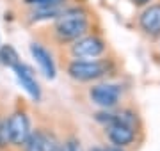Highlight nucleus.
Segmentation results:
<instances>
[{"label": "nucleus", "instance_id": "f257e3e1", "mask_svg": "<svg viewBox=\"0 0 160 151\" xmlns=\"http://www.w3.org/2000/svg\"><path fill=\"white\" fill-rule=\"evenodd\" d=\"M53 30L61 41H71L73 43L75 39L87 34L89 20H87L86 12L80 11V9H64L62 14L57 18Z\"/></svg>", "mask_w": 160, "mask_h": 151}, {"label": "nucleus", "instance_id": "f03ea898", "mask_svg": "<svg viewBox=\"0 0 160 151\" xmlns=\"http://www.w3.org/2000/svg\"><path fill=\"white\" fill-rule=\"evenodd\" d=\"M109 66L100 59H75L68 66V75L77 82H91L107 75Z\"/></svg>", "mask_w": 160, "mask_h": 151}, {"label": "nucleus", "instance_id": "7ed1b4c3", "mask_svg": "<svg viewBox=\"0 0 160 151\" xmlns=\"http://www.w3.org/2000/svg\"><path fill=\"white\" fill-rule=\"evenodd\" d=\"M121 94H123V89L121 85L118 84H96V85H92L89 89V98L91 101L96 107L103 109V110H109L112 107L119 103V98Z\"/></svg>", "mask_w": 160, "mask_h": 151}, {"label": "nucleus", "instance_id": "20e7f679", "mask_svg": "<svg viewBox=\"0 0 160 151\" xmlns=\"http://www.w3.org/2000/svg\"><path fill=\"white\" fill-rule=\"evenodd\" d=\"M105 52V41L98 36H82L73 41L71 55L75 59H98Z\"/></svg>", "mask_w": 160, "mask_h": 151}, {"label": "nucleus", "instance_id": "39448f33", "mask_svg": "<svg viewBox=\"0 0 160 151\" xmlns=\"http://www.w3.org/2000/svg\"><path fill=\"white\" fill-rule=\"evenodd\" d=\"M137 23L144 36H148L151 39L160 37V2L144 6L137 18Z\"/></svg>", "mask_w": 160, "mask_h": 151}, {"label": "nucleus", "instance_id": "423d86ee", "mask_svg": "<svg viewBox=\"0 0 160 151\" xmlns=\"http://www.w3.org/2000/svg\"><path fill=\"white\" fill-rule=\"evenodd\" d=\"M105 134H107V139L114 146H118V148H128L135 140V128L123 124V123H118V121L107 124L105 126Z\"/></svg>", "mask_w": 160, "mask_h": 151}, {"label": "nucleus", "instance_id": "0eeeda50", "mask_svg": "<svg viewBox=\"0 0 160 151\" xmlns=\"http://www.w3.org/2000/svg\"><path fill=\"white\" fill-rule=\"evenodd\" d=\"M12 71L16 73L18 82H20V84H22V87L29 93L30 98L36 100V101H39V100H41V89H39L38 80H36V76H34L32 68L27 66V64H23V62H18L16 66L12 68Z\"/></svg>", "mask_w": 160, "mask_h": 151}, {"label": "nucleus", "instance_id": "6e6552de", "mask_svg": "<svg viewBox=\"0 0 160 151\" xmlns=\"http://www.w3.org/2000/svg\"><path fill=\"white\" fill-rule=\"evenodd\" d=\"M9 128H11V144L22 146L25 144V140L29 139L30 132V121L27 114L23 112H16L9 117Z\"/></svg>", "mask_w": 160, "mask_h": 151}, {"label": "nucleus", "instance_id": "1a4fd4ad", "mask_svg": "<svg viewBox=\"0 0 160 151\" xmlns=\"http://www.w3.org/2000/svg\"><path fill=\"white\" fill-rule=\"evenodd\" d=\"M30 53H32V57L36 59V62L39 66V70L43 71V75H45L48 80H53L57 70H55V62H53L50 52H48L46 48H43L41 45H38V43H32V45H30Z\"/></svg>", "mask_w": 160, "mask_h": 151}, {"label": "nucleus", "instance_id": "9d476101", "mask_svg": "<svg viewBox=\"0 0 160 151\" xmlns=\"http://www.w3.org/2000/svg\"><path fill=\"white\" fill-rule=\"evenodd\" d=\"M64 7L62 6H39L34 7L30 12V20L32 22H43V20H53L62 14Z\"/></svg>", "mask_w": 160, "mask_h": 151}, {"label": "nucleus", "instance_id": "9b49d317", "mask_svg": "<svg viewBox=\"0 0 160 151\" xmlns=\"http://www.w3.org/2000/svg\"><path fill=\"white\" fill-rule=\"evenodd\" d=\"M20 62V55L11 45H4V46H0V64H4L7 68H14L16 64Z\"/></svg>", "mask_w": 160, "mask_h": 151}, {"label": "nucleus", "instance_id": "f8f14e48", "mask_svg": "<svg viewBox=\"0 0 160 151\" xmlns=\"http://www.w3.org/2000/svg\"><path fill=\"white\" fill-rule=\"evenodd\" d=\"M25 151H45V134L43 132H34L25 140Z\"/></svg>", "mask_w": 160, "mask_h": 151}, {"label": "nucleus", "instance_id": "ddd939ff", "mask_svg": "<svg viewBox=\"0 0 160 151\" xmlns=\"http://www.w3.org/2000/svg\"><path fill=\"white\" fill-rule=\"evenodd\" d=\"M11 144V128H9V119L0 121V149H4Z\"/></svg>", "mask_w": 160, "mask_h": 151}, {"label": "nucleus", "instance_id": "4468645a", "mask_svg": "<svg viewBox=\"0 0 160 151\" xmlns=\"http://www.w3.org/2000/svg\"><path fill=\"white\" fill-rule=\"evenodd\" d=\"M62 142L52 134H45V151H61Z\"/></svg>", "mask_w": 160, "mask_h": 151}, {"label": "nucleus", "instance_id": "2eb2a0df", "mask_svg": "<svg viewBox=\"0 0 160 151\" xmlns=\"http://www.w3.org/2000/svg\"><path fill=\"white\" fill-rule=\"evenodd\" d=\"M25 4H29L32 7L39 6H62L64 0H25Z\"/></svg>", "mask_w": 160, "mask_h": 151}, {"label": "nucleus", "instance_id": "dca6fc26", "mask_svg": "<svg viewBox=\"0 0 160 151\" xmlns=\"http://www.w3.org/2000/svg\"><path fill=\"white\" fill-rule=\"evenodd\" d=\"M61 151H82V148H80V142L77 139H69L66 142H62Z\"/></svg>", "mask_w": 160, "mask_h": 151}, {"label": "nucleus", "instance_id": "f3484780", "mask_svg": "<svg viewBox=\"0 0 160 151\" xmlns=\"http://www.w3.org/2000/svg\"><path fill=\"white\" fill-rule=\"evenodd\" d=\"M130 2L137 7H144V6H148V4H151L153 0H130Z\"/></svg>", "mask_w": 160, "mask_h": 151}, {"label": "nucleus", "instance_id": "a211bd4d", "mask_svg": "<svg viewBox=\"0 0 160 151\" xmlns=\"http://www.w3.org/2000/svg\"><path fill=\"white\" fill-rule=\"evenodd\" d=\"M103 151H125V149L118 148V146H110V148H103Z\"/></svg>", "mask_w": 160, "mask_h": 151}, {"label": "nucleus", "instance_id": "6ab92c4d", "mask_svg": "<svg viewBox=\"0 0 160 151\" xmlns=\"http://www.w3.org/2000/svg\"><path fill=\"white\" fill-rule=\"evenodd\" d=\"M91 151H103V149H100V148H94V149H91Z\"/></svg>", "mask_w": 160, "mask_h": 151}]
</instances>
